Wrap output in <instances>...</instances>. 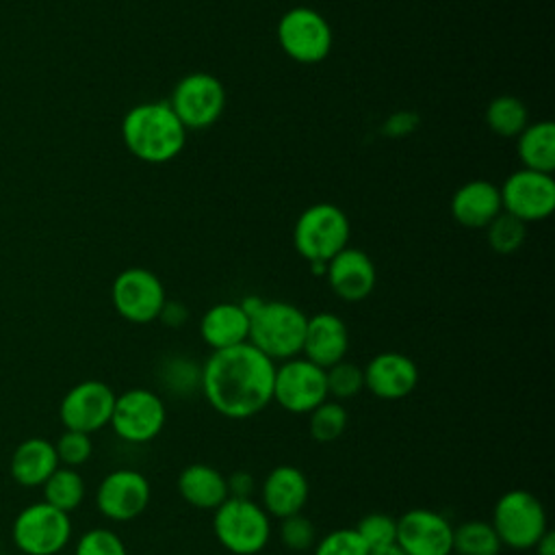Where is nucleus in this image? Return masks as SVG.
<instances>
[{"instance_id": "obj_1", "label": "nucleus", "mask_w": 555, "mask_h": 555, "mask_svg": "<svg viewBox=\"0 0 555 555\" xmlns=\"http://www.w3.org/2000/svg\"><path fill=\"white\" fill-rule=\"evenodd\" d=\"M275 362L251 343L210 351L199 366V390L208 405L232 421L260 414L273 401Z\"/></svg>"}, {"instance_id": "obj_2", "label": "nucleus", "mask_w": 555, "mask_h": 555, "mask_svg": "<svg viewBox=\"0 0 555 555\" xmlns=\"http://www.w3.org/2000/svg\"><path fill=\"white\" fill-rule=\"evenodd\" d=\"M121 139L132 156L156 165L182 152L186 128L176 117L169 102H143L124 115Z\"/></svg>"}, {"instance_id": "obj_3", "label": "nucleus", "mask_w": 555, "mask_h": 555, "mask_svg": "<svg viewBox=\"0 0 555 555\" xmlns=\"http://www.w3.org/2000/svg\"><path fill=\"white\" fill-rule=\"evenodd\" d=\"M308 317L288 301H260L249 312V338L260 353L284 362L301 353Z\"/></svg>"}, {"instance_id": "obj_4", "label": "nucleus", "mask_w": 555, "mask_h": 555, "mask_svg": "<svg viewBox=\"0 0 555 555\" xmlns=\"http://www.w3.org/2000/svg\"><path fill=\"white\" fill-rule=\"evenodd\" d=\"M212 533L232 555H258L271 540V516L254 499L228 496L212 514Z\"/></svg>"}, {"instance_id": "obj_5", "label": "nucleus", "mask_w": 555, "mask_h": 555, "mask_svg": "<svg viewBox=\"0 0 555 555\" xmlns=\"http://www.w3.org/2000/svg\"><path fill=\"white\" fill-rule=\"evenodd\" d=\"M503 546L514 551H529L548 531L546 509L542 501L529 490H507L503 492L492 509V520Z\"/></svg>"}, {"instance_id": "obj_6", "label": "nucleus", "mask_w": 555, "mask_h": 555, "mask_svg": "<svg viewBox=\"0 0 555 555\" xmlns=\"http://www.w3.org/2000/svg\"><path fill=\"white\" fill-rule=\"evenodd\" d=\"M349 219L334 204H312L295 221L293 243L310 264H325L349 243Z\"/></svg>"}, {"instance_id": "obj_7", "label": "nucleus", "mask_w": 555, "mask_h": 555, "mask_svg": "<svg viewBox=\"0 0 555 555\" xmlns=\"http://www.w3.org/2000/svg\"><path fill=\"white\" fill-rule=\"evenodd\" d=\"M278 43L297 63H321L332 50V28L327 20L310 7H293L278 22Z\"/></svg>"}, {"instance_id": "obj_8", "label": "nucleus", "mask_w": 555, "mask_h": 555, "mask_svg": "<svg viewBox=\"0 0 555 555\" xmlns=\"http://www.w3.org/2000/svg\"><path fill=\"white\" fill-rule=\"evenodd\" d=\"M169 106L186 130H202L221 117L225 108V89L212 74L193 72L178 80Z\"/></svg>"}, {"instance_id": "obj_9", "label": "nucleus", "mask_w": 555, "mask_h": 555, "mask_svg": "<svg viewBox=\"0 0 555 555\" xmlns=\"http://www.w3.org/2000/svg\"><path fill=\"white\" fill-rule=\"evenodd\" d=\"M327 397L325 369L304 356L275 364L273 401L291 414H310Z\"/></svg>"}, {"instance_id": "obj_10", "label": "nucleus", "mask_w": 555, "mask_h": 555, "mask_svg": "<svg viewBox=\"0 0 555 555\" xmlns=\"http://www.w3.org/2000/svg\"><path fill=\"white\" fill-rule=\"evenodd\" d=\"M165 421L167 408L154 390L130 388L115 397L108 425L121 440L130 444H145L163 431Z\"/></svg>"}, {"instance_id": "obj_11", "label": "nucleus", "mask_w": 555, "mask_h": 555, "mask_svg": "<svg viewBox=\"0 0 555 555\" xmlns=\"http://www.w3.org/2000/svg\"><path fill=\"white\" fill-rule=\"evenodd\" d=\"M72 535L69 516L46 501L24 507L13 522V540L26 555H54Z\"/></svg>"}, {"instance_id": "obj_12", "label": "nucleus", "mask_w": 555, "mask_h": 555, "mask_svg": "<svg viewBox=\"0 0 555 555\" xmlns=\"http://www.w3.org/2000/svg\"><path fill=\"white\" fill-rule=\"evenodd\" d=\"M111 299L119 317L141 325L156 321L167 301L160 278L143 267L124 269L113 282Z\"/></svg>"}, {"instance_id": "obj_13", "label": "nucleus", "mask_w": 555, "mask_h": 555, "mask_svg": "<svg viewBox=\"0 0 555 555\" xmlns=\"http://www.w3.org/2000/svg\"><path fill=\"white\" fill-rule=\"evenodd\" d=\"M503 212L522 223L542 221L555 210V180L551 173L518 169L499 186Z\"/></svg>"}, {"instance_id": "obj_14", "label": "nucleus", "mask_w": 555, "mask_h": 555, "mask_svg": "<svg viewBox=\"0 0 555 555\" xmlns=\"http://www.w3.org/2000/svg\"><path fill=\"white\" fill-rule=\"evenodd\" d=\"M115 392L100 379H85L72 386L59 405V416L65 429L93 434L111 423Z\"/></svg>"}, {"instance_id": "obj_15", "label": "nucleus", "mask_w": 555, "mask_h": 555, "mask_svg": "<svg viewBox=\"0 0 555 555\" xmlns=\"http://www.w3.org/2000/svg\"><path fill=\"white\" fill-rule=\"evenodd\" d=\"M152 499L147 477L134 468L111 470L98 486L95 505L102 516L115 522L134 520L145 512Z\"/></svg>"}, {"instance_id": "obj_16", "label": "nucleus", "mask_w": 555, "mask_h": 555, "mask_svg": "<svg viewBox=\"0 0 555 555\" xmlns=\"http://www.w3.org/2000/svg\"><path fill=\"white\" fill-rule=\"evenodd\" d=\"M397 546L408 555H451L453 525L434 509H408L397 518Z\"/></svg>"}, {"instance_id": "obj_17", "label": "nucleus", "mask_w": 555, "mask_h": 555, "mask_svg": "<svg viewBox=\"0 0 555 555\" xmlns=\"http://www.w3.org/2000/svg\"><path fill=\"white\" fill-rule=\"evenodd\" d=\"M364 371V388L384 401L405 399L418 384L416 362L399 351H382L369 360Z\"/></svg>"}, {"instance_id": "obj_18", "label": "nucleus", "mask_w": 555, "mask_h": 555, "mask_svg": "<svg viewBox=\"0 0 555 555\" xmlns=\"http://www.w3.org/2000/svg\"><path fill=\"white\" fill-rule=\"evenodd\" d=\"M308 496V477L293 464H280L271 468L260 486V505L271 518L278 520L304 512Z\"/></svg>"}, {"instance_id": "obj_19", "label": "nucleus", "mask_w": 555, "mask_h": 555, "mask_svg": "<svg viewBox=\"0 0 555 555\" xmlns=\"http://www.w3.org/2000/svg\"><path fill=\"white\" fill-rule=\"evenodd\" d=\"M325 278L336 297L362 301L375 288V264L358 247H345L325 262Z\"/></svg>"}, {"instance_id": "obj_20", "label": "nucleus", "mask_w": 555, "mask_h": 555, "mask_svg": "<svg viewBox=\"0 0 555 555\" xmlns=\"http://www.w3.org/2000/svg\"><path fill=\"white\" fill-rule=\"evenodd\" d=\"M349 349V332L345 321L334 312H317L308 317L301 353L321 369L345 360Z\"/></svg>"}, {"instance_id": "obj_21", "label": "nucleus", "mask_w": 555, "mask_h": 555, "mask_svg": "<svg viewBox=\"0 0 555 555\" xmlns=\"http://www.w3.org/2000/svg\"><path fill=\"white\" fill-rule=\"evenodd\" d=\"M199 336L212 351L236 347L249 338V317L241 304H215L199 319Z\"/></svg>"}, {"instance_id": "obj_22", "label": "nucleus", "mask_w": 555, "mask_h": 555, "mask_svg": "<svg viewBox=\"0 0 555 555\" xmlns=\"http://www.w3.org/2000/svg\"><path fill=\"white\" fill-rule=\"evenodd\" d=\"M501 210L499 186L488 180H470L451 197V215L464 228H486Z\"/></svg>"}, {"instance_id": "obj_23", "label": "nucleus", "mask_w": 555, "mask_h": 555, "mask_svg": "<svg viewBox=\"0 0 555 555\" xmlns=\"http://www.w3.org/2000/svg\"><path fill=\"white\" fill-rule=\"evenodd\" d=\"M178 492L191 507L215 512L228 496L225 475L204 462L189 464L178 475Z\"/></svg>"}, {"instance_id": "obj_24", "label": "nucleus", "mask_w": 555, "mask_h": 555, "mask_svg": "<svg viewBox=\"0 0 555 555\" xmlns=\"http://www.w3.org/2000/svg\"><path fill=\"white\" fill-rule=\"evenodd\" d=\"M59 468L54 444L43 438H28L13 451L11 477L26 488L43 486V481Z\"/></svg>"}, {"instance_id": "obj_25", "label": "nucleus", "mask_w": 555, "mask_h": 555, "mask_svg": "<svg viewBox=\"0 0 555 555\" xmlns=\"http://www.w3.org/2000/svg\"><path fill=\"white\" fill-rule=\"evenodd\" d=\"M516 152L525 169L553 173L555 169V124L535 121L527 124L525 130L516 137Z\"/></svg>"}, {"instance_id": "obj_26", "label": "nucleus", "mask_w": 555, "mask_h": 555, "mask_svg": "<svg viewBox=\"0 0 555 555\" xmlns=\"http://www.w3.org/2000/svg\"><path fill=\"white\" fill-rule=\"evenodd\" d=\"M503 548L494 527L473 518L453 527V553L457 555H499Z\"/></svg>"}, {"instance_id": "obj_27", "label": "nucleus", "mask_w": 555, "mask_h": 555, "mask_svg": "<svg viewBox=\"0 0 555 555\" xmlns=\"http://www.w3.org/2000/svg\"><path fill=\"white\" fill-rule=\"evenodd\" d=\"M85 499V479L69 466H59L43 481V501L65 514L76 509Z\"/></svg>"}, {"instance_id": "obj_28", "label": "nucleus", "mask_w": 555, "mask_h": 555, "mask_svg": "<svg viewBox=\"0 0 555 555\" xmlns=\"http://www.w3.org/2000/svg\"><path fill=\"white\" fill-rule=\"evenodd\" d=\"M486 124L499 137H518L527 126V106L514 95H496L486 106Z\"/></svg>"}, {"instance_id": "obj_29", "label": "nucleus", "mask_w": 555, "mask_h": 555, "mask_svg": "<svg viewBox=\"0 0 555 555\" xmlns=\"http://www.w3.org/2000/svg\"><path fill=\"white\" fill-rule=\"evenodd\" d=\"M349 423V412L343 401L325 399L308 414V429L317 442H334L338 440Z\"/></svg>"}, {"instance_id": "obj_30", "label": "nucleus", "mask_w": 555, "mask_h": 555, "mask_svg": "<svg viewBox=\"0 0 555 555\" xmlns=\"http://www.w3.org/2000/svg\"><path fill=\"white\" fill-rule=\"evenodd\" d=\"M525 234H527V223H522L520 219L503 210L486 225L488 243L496 254H514L522 245Z\"/></svg>"}, {"instance_id": "obj_31", "label": "nucleus", "mask_w": 555, "mask_h": 555, "mask_svg": "<svg viewBox=\"0 0 555 555\" xmlns=\"http://www.w3.org/2000/svg\"><path fill=\"white\" fill-rule=\"evenodd\" d=\"M325 384H327V397L336 401H345L356 397L364 388V371L362 366L340 360L325 369Z\"/></svg>"}, {"instance_id": "obj_32", "label": "nucleus", "mask_w": 555, "mask_h": 555, "mask_svg": "<svg viewBox=\"0 0 555 555\" xmlns=\"http://www.w3.org/2000/svg\"><path fill=\"white\" fill-rule=\"evenodd\" d=\"M353 529L362 538V542L369 546V551L397 544V518H392L390 514H384V512L364 514Z\"/></svg>"}, {"instance_id": "obj_33", "label": "nucleus", "mask_w": 555, "mask_h": 555, "mask_svg": "<svg viewBox=\"0 0 555 555\" xmlns=\"http://www.w3.org/2000/svg\"><path fill=\"white\" fill-rule=\"evenodd\" d=\"M312 555H369V546L356 533L353 527H343L325 533L312 546Z\"/></svg>"}, {"instance_id": "obj_34", "label": "nucleus", "mask_w": 555, "mask_h": 555, "mask_svg": "<svg viewBox=\"0 0 555 555\" xmlns=\"http://www.w3.org/2000/svg\"><path fill=\"white\" fill-rule=\"evenodd\" d=\"M280 540L286 548L301 553L314 546L317 529L312 520L299 512L280 520Z\"/></svg>"}, {"instance_id": "obj_35", "label": "nucleus", "mask_w": 555, "mask_h": 555, "mask_svg": "<svg viewBox=\"0 0 555 555\" xmlns=\"http://www.w3.org/2000/svg\"><path fill=\"white\" fill-rule=\"evenodd\" d=\"M74 555H128V551L115 531L95 527L78 538Z\"/></svg>"}, {"instance_id": "obj_36", "label": "nucleus", "mask_w": 555, "mask_h": 555, "mask_svg": "<svg viewBox=\"0 0 555 555\" xmlns=\"http://www.w3.org/2000/svg\"><path fill=\"white\" fill-rule=\"evenodd\" d=\"M54 451L59 457V464H65L69 468L85 464L91 457L93 451V442L89 434L82 431H74V429H65L59 440L54 442Z\"/></svg>"}, {"instance_id": "obj_37", "label": "nucleus", "mask_w": 555, "mask_h": 555, "mask_svg": "<svg viewBox=\"0 0 555 555\" xmlns=\"http://www.w3.org/2000/svg\"><path fill=\"white\" fill-rule=\"evenodd\" d=\"M195 362H189L184 358H173L167 366H165V382L176 390V392H184L191 386L199 388V366H193Z\"/></svg>"}, {"instance_id": "obj_38", "label": "nucleus", "mask_w": 555, "mask_h": 555, "mask_svg": "<svg viewBox=\"0 0 555 555\" xmlns=\"http://www.w3.org/2000/svg\"><path fill=\"white\" fill-rule=\"evenodd\" d=\"M225 479H228V492H230V496L251 499V492H254V486H256L251 473H247V470H236V473L228 475Z\"/></svg>"}, {"instance_id": "obj_39", "label": "nucleus", "mask_w": 555, "mask_h": 555, "mask_svg": "<svg viewBox=\"0 0 555 555\" xmlns=\"http://www.w3.org/2000/svg\"><path fill=\"white\" fill-rule=\"evenodd\" d=\"M186 317H189V312L180 301H165V306L158 314V319L171 327H180L186 321Z\"/></svg>"}, {"instance_id": "obj_40", "label": "nucleus", "mask_w": 555, "mask_h": 555, "mask_svg": "<svg viewBox=\"0 0 555 555\" xmlns=\"http://www.w3.org/2000/svg\"><path fill=\"white\" fill-rule=\"evenodd\" d=\"M533 551H535L538 555H555V533L548 529V531L535 542Z\"/></svg>"}, {"instance_id": "obj_41", "label": "nucleus", "mask_w": 555, "mask_h": 555, "mask_svg": "<svg viewBox=\"0 0 555 555\" xmlns=\"http://www.w3.org/2000/svg\"><path fill=\"white\" fill-rule=\"evenodd\" d=\"M369 555H408L401 546L397 544H390V546H384V548H377V551H371Z\"/></svg>"}]
</instances>
